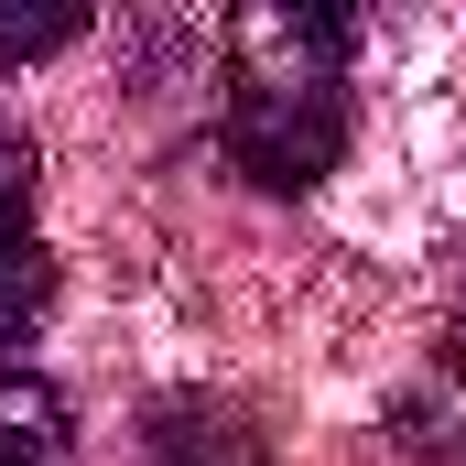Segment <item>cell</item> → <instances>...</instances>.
Here are the masks:
<instances>
[{"label": "cell", "instance_id": "obj_5", "mask_svg": "<svg viewBox=\"0 0 466 466\" xmlns=\"http://www.w3.org/2000/svg\"><path fill=\"white\" fill-rule=\"evenodd\" d=\"M456 348H466V337H456Z\"/></svg>", "mask_w": 466, "mask_h": 466}, {"label": "cell", "instance_id": "obj_2", "mask_svg": "<svg viewBox=\"0 0 466 466\" xmlns=\"http://www.w3.org/2000/svg\"><path fill=\"white\" fill-rule=\"evenodd\" d=\"M0 466H66V401L22 369H0Z\"/></svg>", "mask_w": 466, "mask_h": 466}, {"label": "cell", "instance_id": "obj_3", "mask_svg": "<svg viewBox=\"0 0 466 466\" xmlns=\"http://www.w3.org/2000/svg\"><path fill=\"white\" fill-rule=\"evenodd\" d=\"M33 174H44V163H33V141L0 119V249H11V238H33Z\"/></svg>", "mask_w": 466, "mask_h": 466}, {"label": "cell", "instance_id": "obj_1", "mask_svg": "<svg viewBox=\"0 0 466 466\" xmlns=\"http://www.w3.org/2000/svg\"><path fill=\"white\" fill-rule=\"evenodd\" d=\"M348 55L358 22L348 11H238L228 22V109H218V141L249 185L271 196H304L337 174L348 152Z\"/></svg>", "mask_w": 466, "mask_h": 466}, {"label": "cell", "instance_id": "obj_4", "mask_svg": "<svg viewBox=\"0 0 466 466\" xmlns=\"http://www.w3.org/2000/svg\"><path fill=\"white\" fill-rule=\"evenodd\" d=\"M76 33H87V11H0V66H33V55H55Z\"/></svg>", "mask_w": 466, "mask_h": 466}]
</instances>
